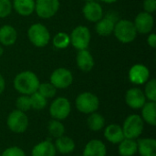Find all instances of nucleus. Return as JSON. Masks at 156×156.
Wrapping results in <instances>:
<instances>
[{
	"label": "nucleus",
	"instance_id": "34",
	"mask_svg": "<svg viewBox=\"0 0 156 156\" xmlns=\"http://www.w3.org/2000/svg\"><path fill=\"white\" fill-rule=\"evenodd\" d=\"M1 156H27L24 150L18 146H11L4 150Z\"/></svg>",
	"mask_w": 156,
	"mask_h": 156
},
{
	"label": "nucleus",
	"instance_id": "13",
	"mask_svg": "<svg viewBox=\"0 0 156 156\" xmlns=\"http://www.w3.org/2000/svg\"><path fill=\"white\" fill-rule=\"evenodd\" d=\"M133 24L137 30V33L148 34L154 28V20L153 16L150 13L141 12L136 16Z\"/></svg>",
	"mask_w": 156,
	"mask_h": 156
},
{
	"label": "nucleus",
	"instance_id": "15",
	"mask_svg": "<svg viewBox=\"0 0 156 156\" xmlns=\"http://www.w3.org/2000/svg\"><path fill=\"white\" fill-rule=\"evenodd\" d=\"M84 17L90 22H98L103 16V9L101 5L95 1L86 2L82 8Z\"/></svg>",
	"mask_w": 156,
	"mask_h": 156
},
{
	"label": "nucleus",
	"instance_id": "25",
	"mask_svg": "<svg viewBox=\"0 0 156 156\" xmlns=\"http://www.w3.org/2000/svg\"><path fill=\"white\" fill-rule=\"evenodd\" d=\"M118 153L121 156H134L137 154V141L124 138L118 144Z\"/></svg>",
	"mask_w": 156,
	"mask_h": 156
},
{
	"label": "nucleus",
	"instance_id": "35",
	"mask_svg": "<svg viewBox=\"0 0 156 156\" xmlns=\"http://www.w3.org/2000/svg\"><path fill=\"white\" fill-rule=\"evenodd\" d=\"M144 12L154 13L156 10V0H144Z\"/></svg>",
	"mask_w": 156,
	"mask_h": 156
},
{
	"label": "nucleus",
	"instance_id": "11",
	"mask_svg": "<svg viewBox=\"0 0 156 156\" xmlns=\"http://www.w3.org/2000/svg\"><path fill=\"white\" fill-rule=\"evenodd\" d=\"M128 78L133 84L143 85L149 80L150 70L146 66L143 64H135L130 69Z\"/></svg>",
	"mask_w": 156,
	"mask_h": 156
},
{
	"label": "nucleus",
	"instance_id": "7",
	"mask_svg": "<svg viewBox=\"0 0 156 156\" xmlns=\"http://www.w3.org/2000/svg\"><path fill=\"white\" fill-rule=\"evenodd\" d=\"M70 112V101L65 97H58L55 99L49 106V114L54 120L63 121L69 116Z\"/></svg>",
	"mask_w": 156,
	"mask_h": 156
},
{
	"label": "nucleus",
	"instance_id": "8",
	"mask_svg": "<svg viewBox=\"0 0 156 156\" xmlns=\"http://www.w3.org/2000/svg\"><path fill=\"white\" fill-rule=\"evenodd\" d=\"M90 31L85 26L76 27L69 35L70 44L78 50L87 49L90 42Z\"/></svg>",
	"mask_w": 156,
	"mask_h": 156
},
{
	"label": "nucleus",
	"instance_id": "12",
	"mask_svg": "<svg viewBox=\"0 0 156 156\" xmlns=\"http://www.w3.org/2000/svg\"><path fill=\"white\" fill-rule=\"evenodd\" d=\"M125 102L133 110H141L146 102V98L141 89L132 88L126 91Z\"/></svg>",
	"mask_w": 156,
	"mask_h": 156
},
{
	"label": "nucleus",
	"instance_id": "36",
	"mask_svg": "<svg viewBox=\"0 0 156 156\" xmlns=\"http://www.w3.org/2000/svg\"><path fill=\"white\" fill-rule=\"evenodd\" d=\"M147 43L148 45L153 48H156V35L154 33H151L148 37H147Z\"/></svg>",
	"mask_w": 156,
	"mask_h": 156
},
{
	"label": "nucleus",
	"instance_id": "9",
	"mask_svg": "<svg viewBox=\"0 0 156 156\" xmlns=\"http://www.w3.org/2000/svg\"><path fill=\"white\" fill-rule=\"evenodd\" d=\"M59 5V0H36L35 11L40 18L48 19L57 14Z\"/></svg>",
	"mask_w": 156,
	"mask_h": 156
},
{
	"label": "nucleus",
	"instance_id": "24",
	"mask_svg": "<svg viewBox=\"0 0 156 156\" xmlns=\"http://www.w3.org/2000/svg\"><path fill=\"white\" fill-rule=\"evenodd\" d=\"M142 119L144 122L151 126L156 125V102L148 101L142 107Z\"/></svg>",
	"mask_w": 156,
	"mask_h": 156
},
{
	"label": "nucleus",
	"instance_id": "32",
	"mask_svg": "<svg viewBox=\"0 0 156 156\" xmlns=\"http://www.w3.org/2000/svg\"><path fill=\"white\" fill-rule=\"evenodd\" d=\"M16 110L27 112L31 109V103H30V99L28 95H21L19 96L16 101Z\"/></svg>",
	"mask_w": 156,
	"mask_h": 156
},
{
	"label": "nucleus",
	"instance_id": "4",
	"mask_svg": "<svg viewBox=\"0 0 156 156\" xmlns=\"http://www.w3.org/2000/svg\"><path fill=\"white\" fill-rule=\"evenodd\" d=\"M122 128L125 138L136 140L144 132V122L143 121L141 115L131 114L124 120Z\"/></svg>",
	"mask_w": 156,
	"mask_h": 156
},
{
	"label": "nucleus",
	"instance_id": "40",
	"mask_svg": "<svg viewBox=\"0 0 156 156\" xmlns=\"http://www.w3.org/2000/svg\"><path fill=\"white\" fill-rule=\"evenodd\" d=\"M86 2H90V1H94V0H85Z\"/></svg>",
	"mask_w": 156,
	"mask_h": 156
},
{
	"label": "nucleus",
	"instance_id": "23",
	"mask_svg": "<svg viewBox=\"0 0 156 156\" xmlns=\"http://www.w3.org/2000/svg\"><path fill=\"white\" fill-rule=\"evenodd\" d=\"M13 8L22 16H28L35 11L34 0H13Z\"/></svg>",
	"mask_w": 156,
	"mask_h": 156
},
{
	"label": "nucleus",
	"instance_id": "22",
	"mask_svg": "<svg viewBox=\"0 0 156 156\" xmlns=\"http://www.w3.org/2000/svg\"><path fill=\"white\" fill-rule=\"evenodd\" d=\"M17 39L16 28L10 25H4L0 27V43L3 46H12Z\"/></svg>",
	"mask_w": 156,
	"mask_h": 156
},
{
	"label": "nucleus",
	"instance_id": "37",
	"mask_svg": "<svg viewBox=\"0 0 156 156\" xmlns=\"http://www.w3.org/2000/svg\"><path fill=\"white\" fill-rule=\"evenodd\" d=\"M5 89V80L2 74H0V95L4 92Z\"/></svg>",
	"mask_w": 156,
	"mask_h": 156
},
{
	"label": "nucleus",
	"instance_id": "18",
	"mask_svg": "<svg viewBox=\"0 0 156 156\" xmlns=\"http://www.w3.org/2000/svg\"><path fill=\"white\" fill-rule=\"evenodd\" d=\"M76 62L78 68L83 72H89L94 67L93 57L90 54V52L88 51L87 49L79 50L76 57Z\"/></svg>",
	"mask_w": 156,
	"mask_h": 156
},
{
	"label": "nucleus",
	"instance_id": "31",
	"mask_svg": "<svg viewBox=\"0 0 156 156\" xmlns=\"http://www.w3.org/2000/svg\"><path fill=\"white\" fill-rule=\"evenodd\" d=\"M144 93L145 95V98L149 100V101L156 102V80L154 79L149 80L145 83Z\"/></svg>",
	"mask_w": 156,
	"mask_h": 156
},
{
	"label": "nucleus",
	"instance_id": "41",
	"mask_svg": "<svg viewBox=\"0 0 156 156\" xmlns=\"http://www.w3.org/2000/svg\"><path fill=\"white\" fill-rule=\"evenodd\" d=\"M0 156H1V154H0Z\"/></svg>",
	"mask_w": 156,
	"mask_h": 156
},
{
	"label": "nucleus",
	"instance_id": "5",
	"mask_svg": "<svg viewBox=\"0 0 156 156\" xmlns=\"http://www.w3.org/2000/svg\"><path fill=\"white\" fill-rule=\"evenodd\" d=\"M29 41L37 48L46 47L50 40V33L46 26L40 23L33 24L27 30Z\"/></svg>",
	"mask_w": 156,
	"mask_h": 156
},
{
	"label": "nucleus",
	"instance_id": "27",
	"mask_svg": "<svg viewBox=\"0 0 156 156\" xmlns=\"http://www.w3.org/2000/svg\"><path fill=\"white\" fill-rule=\"evenodd\" d=\"M48 132L52 138H58L65 134V126L61 121L52 119L48 124Z\"/></svg>",
	"mask_w": 156,
	"mask_h": 156
},
{
	"label": "nucleus",
	"instance_id": "6",
	"mask_svg": "<svg viewBox=\"0 0 156 156\" xmlns=\"http://www.w3.org/2000/svg\"><path fill=\"white\" fill-rule=\"evenodd\" d=\"M6 125L12 133H23L28 128L29 120L26 112L16 109L8 114L6 118Z\"/></svg>",
	"mask_w": 156,
	"mask_h": 156
},
{
	"label": "nucleus",
	"instance_id": "39",
	"mask_svg": "<svg viewBox=\"0 0 156 156\" xmlns=\"http://www.w3.org/2000/svg\"><path fill=\"white\" fill-rule=\"evenodd\" d=\"M3 53H4V48L0 46V57L3 55Z\"/></svg>",
	"mask_w": 156,
	"mask_h": 156
},
{
	"label": "nucleus",
	"instance_id": "21",
	"mask_svg": "<svg viewBox=\"0 0 156 156\" xmlns=\"http://www.w3.org/2000/svg\"><path fill=\"white\" fill-rule=\"evenodd\" d=\"M56 151L58 152L61 154H69L74 152L76 148V144L74 140L69 136L62 135L61 137H58L56 139L54 143Z\"/></svg>",
	"mask_w": 156,
	"mask_h": 156
},
{
	"label": "nucleus",
	"instance_id": "16",
	"mask_svg": "<svg viewBox=\"0 0 156 156\" xmlns=\"http://www.w3.org/2000/svg\"><path fill=\"white\" fill-rule=\"evenodd\" d=\"M107 147L105 144L98 139H92L84 147L82 156H106Z\"/></svg>",
	"mask_w": 156,
	"mask_h": 156
},
{
	"label": "nucleus",
	"instance_id": "19",
	"mask_svg": "<svg viewBox=\"0 0 156 156\" xmlns=\"http://www.w3.org/2000/svg\"><path fill=\"white\" fill-rule=\"evenodd\" d=\"M57 151L50 140H45L37 144L31 151V156H56Z\"/></svg>",
	"mask_w": 156,
	"mask_h": 156
},
{
	"label": "nucleus",
	"instance_id": "10",
	"mask_svg": "<svg viewBox=\"0 0 156 156\" xmlns=\"http://www.w3.org/2000/svg\"><path fill=\"white\" fill-rule=\"evenodd\" d=\"M49 82L56 89H67L73 82V75L70 70L65 68H58L55 69L49 78Z\"/></svg>",
	"mask_w": 156,
	"mask_h": 156
},
{
	"label": "nucleus",
	"instance_id": "38",
	"mask_svg": "<svg viewBox=\"0 0 156 156\" xmlns=\"http://www.w3.org/2000/svg\"><path fill=\"white\" fill-rule=\"evenodd\" d=\"M101 1H102V2H104V3H106V4H112V3L117 2L118 0H101Z\"/></svg>",
	"mask_w": 156,
	"mask_h": 156
},
{
	"label": "nucleus",
	"instance_id": "29",
	"mask_svg": "<svg viewBox=\"0 0 156 156\" xmlns=\"http://www.w3.org/2000/svg\"><path fill=\"white\" fill-rule=\"evenodd\" d=\"M53 46L58 49H64L69 47L70 44V38L69 35L65 32H58L56 34L52 40Z\"/></svg>",
	"mask_w": 156,
	"mask_h": 156
},
{
	"label": "nucleus",
	"instance_id": "20",
	"mask_svg": "<svg viewBox=\"0 0 156 156\" xmlns=\"http://www.w3.org/2000/svg\"><path fill=\"white\" fill-rule=\"evenodd\" d=\"M137 153L141 156H156V140L142 138L137 141Z\"/></svg>",
	"mask_w": 156,
	"mask_h": 156
},
{
	"label": "nucleus",
	"instance_id": "2",
	"mask_svg": "<svg viewBox=\"0 0 156 156\" xmlns=\"http://www.w3.org/2000/svg\"><path fill=\"white\" fill-rule=\"evenodd\" d=\"M116 38L124 44L133 42L137 37V30L133 21L128 19H120L115 23L113 29Z\"/></svg>",
	"mask_w": 156,
	"mask_h": 156
},
{
	"label": "nucleus",
	"instance_id": "14",
	"mask_svg": "<svg viewBox=\"0 0 156 156\" xmlns=\"http://www.w3.org/2000/svg\"><path fill=\"white\" fill-rule=\"evenodd\" d=\"M117 17L112 14H107L106 16L101 17L98 22H96L95 29L96 32L101 37H108L113 33L115 23L117 22Z\"/></svg>",
	"mask_w": 156,
	"mask_h": 156
},
{
	"label": "nucleus",
	"instance_id": "28",
	"mask_svg": "<svg viewBox=\"0 0 156 156\" xmlns=\"http://www.w3.org/2000/svg\"><path fill=\"white\" fill-rule=\"evenodd\" d=\"M29 99H30V103H31V109H33V110L41 111L47 107L48 99L43 97L37 91L29 95Z\"/></svg>",
	"mask_w": 156,
	"mask_h": 156
},
{
	"label": "nucleus",
	"instance_id": "1",
	"mask_svg": "<svg viewBox=\"0 0 156 156\" xmlns=\"http://www.w3.org/2000/svg\"><path fill=\"white\" fill-rule=\"evenodd\" d=\"M39 80L37 76L30 70H25L18 73L13 81L15 90L21 95H31L37 91L39 86Z\"/></svg>",
	"mask_w": 156,
	"mask_h": 156
},
{
	"label": "nucleus",
	"instance_id": "17",
	"mask_svg": "<svg viewBox=\"0 0 156 156\" xmlns=\"http://www.w3.org/2000/svg\"><path fill=\"white\" fill-rule=\"evenodd\" d=\"M104 138L112 144H119L125 137L121 125L116 123L109 124L104 129Z\"/></svg>",
	"mask_w": 156,
	"mask_h": 156
},
{
	"label": "nucleus",
	"instance_id": "33",
	"mask_svg": "<svg viewBox=\"0 0 156 156\" xmlns=\"http://www.w3.org/2000/svg\"><path fill=\"white\" fill-rule=\"evenodd\" d=\"M12 3L10 0H0V18L8 16L12 12Z\"/></svg>",
	"mask_w": 156,
	"mask_h": 156
},
{
	"label": "nucleus",
	"instance_id": "26",
	"mask_svg": "<svg viewBox=\"0 0 156 156\" xmlns=\"http://www.w3.org/2000/svg\"><path fill=\"white\" fill-rule=\"evenodd\" d=\"M87 125L89 129L92 132H99L102 130L105 126V119L104 117L95 112L90 114H89V117L87 119Z\"/></svg>",
	"mask_w": 156,
	"mask_h": 156
},
{
	"label": "nucleus",
	"instance_id": "3",
	"mask_svg": "<svg viewBox=\"0 0 156 156\" xmlns=\"http://www.w3.org/2000/svg\"><path fill=\"white\" fill-rule=\"evenodd\" d=\"M75 105L80 112L89 115L98 111L100 107V100L94 93L84 91L77 96L75 100Z\"/></svg>",
	"mask_w": 156,
	"mask_h": 156
},
{
	"label": "nucleus",
	"instance_id": "30",
	"mask_svg": "<svg viewBox=\"0 0 156 156\" xmlns=\"http://www.w3.org/2000/svg\"><path fill=\"white\" fill-rule=\"evenodd\" d=\"M37 92H39L46 99L53 98L57 93V89L50 82H43L39 83L37 88Z\"/></svg>",
	"mask_w": 156,
	"mask_h": 156
}]
</instances>
